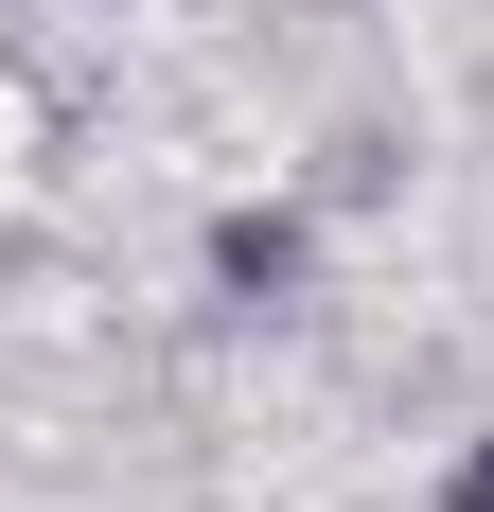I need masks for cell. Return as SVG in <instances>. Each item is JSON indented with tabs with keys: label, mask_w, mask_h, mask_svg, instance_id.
I'll return each mask as SVG.
<instances>
[{
	"label": "cell",
	"mask_w": 494,
	"mask_h": 512,
	"mask_svg": "<svg viewBox=\"0 0 494 512\" xmlns=\"http://www.w3.org/2000/svg\"><path fill=\"white\" fill-rule=\"evenodd\" d=\"M212 283H230V301H283L300 283V212H230V230H212Z\"/></svg>",
	"instance_id": "6da1fadb"
},
{
	"label": "cell",
	"mask_w": 494,
	"mask_h": 512,
	"mask_svg": "<svg viewBox=\"0 0 494 512\" xmlns=\"http://www.w3.org/2000/svg\"><path fill=\"white\" fill-rule=\"evenodd\" d=\"M442 512H494V442H477V460H459V495H442Z\"/></svg>",
	"instance_id": "7a4b0ae2"
}]
</instances>
